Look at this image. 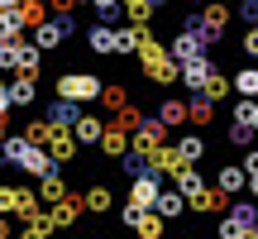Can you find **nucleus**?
<instances>
[{"instance_id": "20e7f679", "label": "nucleus", "mask_w": 258, "mask_h": 239, "mask_svg": "<svg viewBox=\"0 0 258 239\" xmlns=\"http://www.w3.org/2000/svg\"><path fill=\"white\" fill-rule=\"evenodd\" d=\"M10 215L24 225H34L38 215H43V201H38V192H29V187H10Z\"/></svg>"}, {"instance_id": "c756f323", "label": "nucleus", "mask_w": 258, "mask_h": 239, "mask_svg": "<svg viewBox=\"0 0 258 239\" xmlns=\"http://www.w3.org/2000/svg\"><path fill=\"white\" fill-rule=\"evenodd\" d=\"M0 67L19 72V38H0Z\"/></svg>"}, {"instance_id": "473e14b6", "label": "nucleus", "mask_w": 258, "mask_h": 239, "mask_svg": "<svg viewBox=\"0 0 258 239\" xmlns=\"http://www.w3.org/2000/svg\"><path fill=\"white\" fill-rule=\"evenodd\" d=\"M244 234H249V225H244L239 215L230 211V215H225V220H220V239H244Z\"/></svg>"}, {"instance_id": "a18cd8bd", "label": "nucleus", "mask_w": 258, "mask_h": 239, "mask_svg": "<svg viewBox=\"0 0 258 239\" xmlns=\"http://www.w3.org/2000/svg\"><path fill=\"white\" fill-rule=\"evenodd\" d=\"M0 10H19V0H0Z\"/></svg>"}, {"instance_id": "09e8293b", "label": "nucleus", "mask_w": 258, "mask_h": 239, "mask_svg": "<svg viewBox=\"0 0 258 239\" xmlns=\"http://www.w3.org/2000/svg\"><path fill=\"white\" fill-rule=\"evenodd\" d=\"M43 239H53V234H43Z\"/></svg>"}, {"instance_id": "de8ad7c7", "label": "nucleus", "mask_w": 258, "mask_h": 239, "mask_svg": "<svg viewBox=\"0 0 258 239\" xmlns=\"http://www.w3.org/2000/svg\"><path fill=\"white\" fill-rule=\"evenodd\" d=\"M186 5H206V0H186Z\"/></svg>"}, {"instance_id": "4be33fe9", "label": "nucleus", "mask_w": 258, "mask_h": 239, "mask_svg": "<svg viewBox=\"0 0 258 239\" xmlns=\"http://www.w3.org/2000/svg\"><path fill=\"white\" fill-rule=\"evenodd\" d=\"M230 77H225V72H211V77H206V86H201V91H196V96H206V101H225V96H230Z\"/></svg>"}, {"instance_id": "2f4dec72", "label": "nucleus", "mask_w": 258, "mask_h": 239, "mask_svg": "<svg viewBox=\"0 0 258 239\" xmlns=\"http://www.w3.org/2000/svg\"><path fill=\"white\" fill-rule=\"evenodd\" d=\"M101 105H105V110H124V105H129V91H124V86H105V91H101Z\"/></svg>"}, {"instance_id": "7c9ffc66", "label": "nucleus", "mask_w": 258, "mask_h": 239, "mask_svg": "<svg viewBox=\"0 0 258 239\" xmlns=\"http://www.w3.org/2000/svg\"><path fill=\"white\" fill-rule=\"evenodd\" d=\"M48 134H53L48 115H43V119H29V125H24V139H29V144H43V148H48Z\"/></svg>"}, {"instance_id": "cd10ccee", "label": "nucleus", "mask_w": 258, "mask_h": 239, "mask_svg": "<svg viewBox=\"0 0 258 239\" xmlns=\"http://www.w3.org/2000/svg\"><path fill=\"white\" fill-rule=\"evenodd\" d=\"M24 34V19H19V10H0V38H19Z\"/></svg>"}, {"instance_id": "aec40b11", "label": "nucleus", "mask_w": 258, "mask_h": 239, "mask_svg": "<svg viewBox=\"0 0 258 239\" xmlns=\"http://www.w3.org/2000/svg\"><path fill=\"white\" fill-rule=\"evenodd\" d=\"M82 201H86V211H91V215H105V211L115 206V196H110V187H101V182H96L91 192L82 196Z\"/></svg>"}, {"instance_id": "f704fd0d", "label": "nucleus", "mask_w": 258, "mask_h": 239, "mask_svg": "<svg viewBox=\"0 0 258 239\" xmlns=\"http://www.w3.org/2000/svg\"><path fill=\"white\" fill-rule=\"evenodd\" d=\"M230 144L249 148V144H253V129H244V125H234V119H230Z\"/></svg>"}, {"instance_id": "e433bc0d", "label": "nucleus", "mask_w": 258, "mask_h": 239, "mask_svg": "<svg viewBox=\"0 0 258 239\" xmlns=\"http://www.w3.org/2000/svg\"><path fill=\"white\" fill-rule=\"evenodd\" d=\"M139 215H144V211H139L134 201H124V206H120V225H129V230L139 225Z\"/></svg>"}, {"instance_id": "58836bf2", "label": "nucleus", "mask_w": 258, "mask_h": 239, "mask_svg": "<svg viewBox=\"0 0 258 239\" xmlns=\"http://www.w3.org/2000/svg\"><path fill=\"white\" fill-rule=\"evenodd\" d=\"M10 110H15V101H10V86H0V119H10Z\"/></svg>"}, {"instance_id": "c03bdc74", "label": "nucleus", "mask_w": 258, "mask_h": 239, "mask_svg": "<svg viewBox=\"0 0 258 239\" xmlns=\"http://www.w3.org/2000/svg\"><path fill=\"white\" fill-rule=\"evenodd\" d=\"M249 192H253V196H258V172H249Z\"/></svg>"}, {"instance_id": "1a4fd4ad", "label": "nucleus", "mask_w": 258, "mask_h": 239, "mask_svg": "<svg viewBox=\"0 0 258 239\" xmlns=\"http://www.w3.org/2000/svg\"><path fill=\"white\" fill-rule=\"evenodd\" d=\"M153 211L163 215V220H182V215L191 211V201H186L177 187H163V192H158V206H153Z\"/></svg>"}, {"instance_id": "a878e982", "label": "nucleus", "mask_w": 258, "mask_h": 239, "mask_svg": "<svg viewBox=\"0 0 258 239\" xmlns=\"http://www.w3.org/2000/svg\"><path fill=\"white\" fill-rule=\"evenodd\" d=\"M234 91H239V96H249V101H258V63L234 72Z\"/></svg>"}, {"instance_id": "a211bd4d", "label": "nucleus", "mask_w": 258, "mask_h": 239, "mask_svg": "<svg viewBox=\"0 0 258 239\" xmlns=\"http://www.w3.org/2000/svg\"><path fill=\"white\" fill-rule=\"evenodd\" d=\"M148 167H153L158 177H172L177 167H182V153H177V144H172V148L163 144V148H158V153H153V163H148Z\"/></svg>"}, {"instance_id": "9b49d317", "label": "nucleus", "mask_w": 258, "mask_h": 239, "mask_svg": "<svg viewBox=\"0 0 258 239\" xmlns=\"http://www.w3.org/2000/svg\"><path fill=\"white\" fill-rule=\"evenodd\" d=\"M211 72H215V67H211V57H206V53H201V57H191V63H182V86L196 96V91L206 86V77H211Z\"/></svg>"}, {"instance_id": "0eeeda50", "label": "nucleus", "mask_w": 258, "mask_h": 239, "mask_svg": "<svg viewBox=\"0 0 258 239\" xmlns=\"http://www.w3.org/2000/svg\"><path fill=\"white\" fill-rule=\"evenodd\" d=\"M101 153H105V158H115V163H120V158L129 153V129L120 125V119H105V134H101Z\"/></svg>"}, {"instance_id": "7ed1b4c3", "label": "nucleus", "mask_w": 258, "mask_h": 239, "mask_svg": "<svg viewBox=\"0 0 258 239\" xmlns=\"http://www.w3.org/2000/svg\"><path fill=\"white\" fill-rule=\"evenodd\" d=\"M206 48H211V38H206L201 29H182V34H177L172 43H167V53H172L177 63H191V57H201Z\"/></svg>"}, {"instance_id": "5701e85b", "label": "nucleus", "mask_w": 258, "mask_h": 239, "mask_svg": "<svg viewBox=\"0 0 258 239\" xmlns=\"http://www.w3.org/2000/svg\"><path fill=\"white\" fill-rule=\"evenodd\" d=\"M177 153H182V163H201L206 158V139L201 134H182L177 139Z\"/></svg>"}, {"instance_id": "49530a36", "label": "nucleus", "mask_w": 258, "mask_h": 239, "mask_svg": "<svg viewBox=\"0 0 258 239\" xmlns=\"http://www.w3.org/2000/svg\"><path fill=\"white\" fill-rule=\"evenodd\" d=\"M0 86H5V67H0Z\"/></svg>"}, {"instance_id": "2eb2a0df", "label": "nucleus", "mask_w": 258, "mask_h": 239, "mask_svg": "<svg viewBox=\"0 0 258 239\" xmlns=\"http://www.w3.org/2000/svg\"><path fill=\"white\" fill-rule=\"evenodd\" d=\"M86 48L101 53V57H110L115 53V24H91L86 29Z\"/></svg>"}, {"instance_id": "412c9836", "label": "nucleus", "mask_w": 258, "mask_h": 239, "mask_svg": "<svg viewBox=\"0 0 258 239\" xmlns=\"http://www.w3.org/2000/svg\"><path fill=\"white\" fill-rule=\"evenodd\" d=\"M120 5H124V19H129V24H148L153 10H158V0H120Z\"/></svg>"}, {"instance_id": "6ab92c4d", "label": "nucleus", "mask_w": 258, "mask_h": 239, "mask_svg": "<svg viewBox=\"0 0 258 239\" xmlns=\"http://www.w3.org/2000/svg\"><path fill=\"white\" fill-rule=\"evenodd\" d=\"M134 234L139 239H163L167 234V220L158 211H144V215H139V225H134Z\"/></svg>"}, {"instance_id": "79ce46f5", "label": "nucleus", "mask_w": 258, "mask_h": 239, "mask_svg": "<svg viewBox=\"0 0 258 239\" xmlns=\"http://www.w3.org/2000/svg\"><path fill=\"white\" fill-rule=\"evenodd\" d=\"M15 239H43V230L38 225H24V234H15Z\"/></svg>"}, {"instance_id": "4468645a", "label": "nucleus", "mask_w": 258, "mask_h": 239, "mask_svg": "<svg viewBox=\"0 0 258 239\" xmlns=\"http://www.w3.org/2000/svg\"><path fill=\"white\" fill-rule=\"evenodd\" d=\"M215 187H220L225 196H239L244 187H249V172H244V163H230V167H220V177H215Z\"/></svg>"}, {"instance_id": "ddd939ff", "label": "nucleus", "mask_w": 258, "mask_h": 239, "mask_svg": "<svg viewBox=\"0 0 258 239\" xmlns=\"http://www.w3.org/2000/svg\"><path fill=\"white\" fill-rule=\"evenodd\" d=\"M10 101H15V110H24V105L38 101V82L29 72H15V82H10Z\"/></svg>"}, {"instance_id": "8fccbe9b", "label": "nucleus", "mask_w": 258, "mask_h": 239, "mask_svg": "<svg viewBox=\"0 0 258 239\" xmlns=\"http://www.w3.org/2000/svg\"><path fill=\"white\" fill-rule=\"evenodd\" d=\"M186 239H196V234H186Z\"/></svg>"}, {"instance_id": "a19ab883", "label": "nucleus", "mask_w": 258, "mask_h": 239, "mask_svg": "<svg viewBox=\"0 0 258 239\" xmlns=\"http://www.w3.org/2000/svg\"><path fill=\"white\" fill-rule=\"evenodd\" d=\"M244 172H258V148H249V158H244Z\"/></svg>"}, {"instance_id": "c85d7f7f", "label": "nucleus", "mask_w": 258, "mask_h": 239, "mask_svg": "<svg viewBox=\"0 0 258 239\" xmlns=\"http://www.w3.org/2000/svg\"><path fill=\"white\" fill-rule=\"evenodd\" d=\"M86 5H91L96 10V19H101V24H115V19H120V0H86Z\"/></svg>"}, {"instance_id": "c9c22d12", "label": "nucleus", "mask_w": 258, "mask_h": 239, "mask_svg": "<svg viewBox=\"0 0 258 239\" xmlns=\"http://www.w3.org/2000/svg\"><path fill=\"white\" fill-rule=\"evenodd\" d=\"M234 215H239L244 225H258V206L253 201H234Z\"/></svg>"}, {"instance_id": "dca6fc26", "label": "nucleus", "mask_w": 258, "mask_h": 239, "mask_svg": "<svg viewBox=\"0 0 258 239\" xmlns=\"http://www.w3.org/2000/svg\"><path fill=\"white\" fill-rule=\"evenodd\" d=\"M62 196H67V182H62V167H57V172H48V177H38V201H43V206L62 201Z\"/></svg>"}, {"instance_id": "423d86ee", "label": "nucleus", "mask_w": 258, "mask_h": 239, "mask_svg": "<svg viewBox=\"0 0 258 239\" xmlns=\"http://www.w3.org/2000/svg\"><path fill=\"white\" fill-rule=\"evenodd\" d=\"M82 211H86V201H82L77 192H67L62 201L48 206V215H53V230H67V225H77V215H82Z\"/></svg>"}, {"instance_id": "6e6552de", "label": "nucleus", "mask_w": 258, "mask_h": 239, "mask_svg": "<svg viewBox=\"0 0 258 239\" xmlns=\"http://www.w3.org/2000/svg\"><path fill=\"white\" fill-rule=\"evenodd\" d=\"M72 134H77V144L82 148H101V134H105V119L101 115H77V125H72Z\"/></svg>"}, {"instance_id": "ea45409f", "label": "nucleus", "mask_w": 258, "mask_h": 239, "mask_svg": "<svg viewBox=\"0 0 258 239\" xmlns=\"http://www.w3.org/2000/svg\"><path fill=\"white\" fill-rule=\"evenodd\" d=\"M0 239H15V225H10V215H0Z\"/></svg>"}, {"instance_id": "9d476101", "label": "nucleus", "mask_w": 258, "mask_h": 239, "mask_svg": "<svg viewBox=\"0 0 258 239\" xmlns=\"http://www.w3.org/2000/svg\"><path fill=\"white\" fill-rule=\"evenodd\" d=\"M77 148H82V144H77V134H72V129L53 125V134H48V153H53L57 163H72V158H77Z\"/></svg>"}, {"instance_id": "f3484780", "label": "nucleus", "mask_w": 258, "mask_h": 239, "mask_svg": "<svg viewBox=\"0 0 258 239\" xmlns=\"http://www.w3.org/2000/svg\"><path fill=\"white\" fill-rule=\"evenodd\" d=\"M225 206H230V196H225L220 187H206L201 196H191V211H196V215H206V211H225Z\"/></svg>"}, {"instance_id": "4c0bfd02", "label": "nucleus", "mask_w": 258, "mask_h": 239, "mask_svg": "<svg viewBox=\"0 0 258 239\" xmlns=\"http://www.w3.org/2000/svg\"><path fill=\"white\" fill-rule=\"evenodd\" d=\"M244 53L258 63V24H249V34H244Z\"/></svg>"}, {"instance_id": "72a5a7b5", "label": "nucleus", "mask_w": 258, "mask_h": 239, "mask_svg": "<svg viewBox=\"0 0 258 239\" xmlns=\"http://www.w3.org/2000/svg\"><path fill=\"white\" fill-rule=\"evenodd\" d=\"M115 119H120V125L129 129V134H134V129H139V125H144V119H148V115H144V110H139V105H124V110H115Z\"/></svg>"}, {"instance_id": "bb28decb", "label": "nucleus", "mask_w": 258, "mask_h": 239, "mask_svg": "<svg viewBox=\"0 0 258 239\" xmlns=\"http://www.w3.org/2000/svg\"><path fill=\"white\" fill-rule=\"evenodd\" d=\"M234 125H244V129H253V134H258V101L239 96V101H234Z\"/></svg>"}, {"instance_id": "f8f14e48", "label": "nucleus", "mask_w": 258, "mask_h": 239, "mask_svg": "<svg viewBox=\"0 0 258 239\" xmlns=\"http://www.w3.org/2000/svg\"><path fill=\"white\" fill-rule=\"evenodd\" d=\"M172 187L186 196V201H191V196H201V192H206V177L196 172V163H182V167L172 172Z\"/></svg>"}, {"instance_id": "b1692460", "label": "nucleus", "mask_w": 258, "mask_h": 239, "mask_svg": "<svg viewBox=\"0 0 258 239\" xmlns=\"http://www.w3.org/2000/svg\"><path fill=\"white\" fill-rule=\"evenodd\" d=\"M158 119H163L167 129H172V125H186V101H172V96L158 101Z\"/></svg>"}, {"instance_id": "f257e3e1", "label": "nucleus", "mask_w": 258, "mask_h": 239, "mask_svg": "<svg viewBox=\"0 0 258 239\" xmlns=\"http://www.w3.org/2000/svg\"><path fill=\"white\" fill-rule=\"evenodd\" d=\"M139 67H144V77L153 86H172V82H182V63H177L172 53H167V43H158L153 34L139 43Z\"/></svg>"}, {"instance_id": "37998d69", "label": "nucleus", "mask_w": 258, "mask_h": 239, "mask_svg": "<svg viewBox=\"0 0 258 239\" xmlns=\"http://www.w3.org/2000/svg\"><path fill=\"white\" fill-rule=\"evenodd\" d=\"M0 215H10V187H0Z\"/></svg>"}, {"instance_id": "f03ea898", "label": "nucleus", "mask_w": 258, "mask_h": 239, "mask_svg": "<svg viewBox=\"0 0 258 239\" xmlns=\"http://www.w3.org/2000/svg\"><path fill=\"white\" fill-rule=\"evenodd\" d=\"M101 91H105V82L96 72H62V77H57V86H53V96H62V101H72V105L101 101Z\"/></svg>"}, {"instance_id": "393cba45", "label": "nucleus", "mask_w": 258, "mask_h": 239, "mask_svg": "<svg viewBox=\"0 0 258 239\" xmlns=\"http://www.w3.org/2000/svg\"><path fill=\"white\" fill-rule=\"evenodd\" d=\"M186 119H191V125H211V119H215V101L191 96V101H186Z\"/></svg>"}, {"instance_id": "39448f33", "label": "nucleus", "mask_w": 258, "mask_h": 239, "mask_svg": "<svg viewBox=\"0 0 258 239\" xmlns=\"http://www.w3.org/2000/svg\"><path fill=\"white\" fill-rule=\"evenodd\" d=\"M158 192H163V187H158V172H139L134 182H129V201H134L139 211H153V206H158Z\"/></svg>"}]
</instances>
